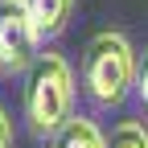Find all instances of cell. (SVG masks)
Segmentation results:
<instances>
[{
	"label": "cell",
	"instance_id": "obj_4",
	"mask_svg": "<svg viewBox=\"0 0 148 148\" xmlns=\"http://www.w3.org/2000/svg\"><path fill=\"white\" fill-rule=\"evenodd\" d=\"M25 8L37 25V37L49 41V37H58L66 25H70V12H74V0H25Z\"/></svg>",
	"mask_w": 148,
	"mask_h": 148
},
{
	"label": "cell",
	"instance_id": "obj_8",
	"mask_svg": "<svg viewBox=\"0 0 148 148\" xmlns=\"http://www.w3.org/2000/svg\"><path fill=\"white\" fill-rule=\"evenodd\" d=\"M0 148H12V123L4 115V107H0Z\"/></svg>",
	"mask_w": 148,
	"mask_h": 148
},
{
	"label": "cell",
	"instance_id": "obj_3",
	"mask_svg": "<svg viewBox=\"0 0 148 148\" xmlns=\"http://www.w3.org/2000/svg\"><path fill=\"white\" fill-rule=\"evenodd\" d=\"M37 25L25 8V0H0V70L16 74V70H29L37 58Z\"/></svg>",
	"mask_w": 148,
	"mask_h": 148
},
{
	"label": "cell",
	"instance_id": "obj_1",
	"mask_svg": "<svg viewBox=\"0 0 148 148\" xmlns=\"http://www.w3.org/2000/svg\"><path fill=\"white\" fill-rule=\"evenodd\" d=\"M74 74L62 53H37L25 70V119L33 136H53L70 119Z\"/></svg>",
	"mask_w": 148,
	"mask_h": 148
},
{
	"label": "cell",
	"instance_id": "obj_7",
	"mask_svg": "<svg viewBox=\"0 0 148 148\" xmlns=\"http://www.w3.org/2000/svg\"><path fill=\"white\" fill-rule=\"evenodd\" d=\"M136 86H140V99L148 103V49H144V58L136 62Z\"/></svg>",
	"mask_w": 148,
	"mask_h": 148
},
{
	"label": "cell",
	"instance_id": "obj_2",
	"mask_svg": "<svg viewBox=\"0 0 148 148\" xmlns=\"http://www.w3.org/2000/svg\"><path fill=\"white\" fill-rule=\"evenodd\" d=\"M136 82V53L123 33H95L82 53V86L99 107H115Z\"/></svg>",
	"mask_w": 148,
	"mask_h": 148
},
{
	"label": "cell",
	"instance_id": "obj_5",
	"mask_svg": "<svg viewBox=\"0 0 148 148\" xmlns=\"http://www.w3.org/2000/svg\"><path fill=\"white\" fill-rule=\"evenodd\" d=\"M49 148H107V140H103V132L95 127V119H66L58 132H53V144Z\"/></svg>",
	"mask_w": 148,
	"mask_h": 148
},
{
	"label": "cell",
	"instance_id": "obj_6",
	"mask_svg": "<svg viewBox=\"0 0 148 148\" xmlns=\"http://www.w3.org/2000/svg\"><path fill=\"white\" fill-rule=\"evenodd\" d=\"M107 148H148V132H144V123H119L115 132H111Z\"/></svg>",
	"mask_w": 148,
	"mask_h": 148
}]
</instances>
